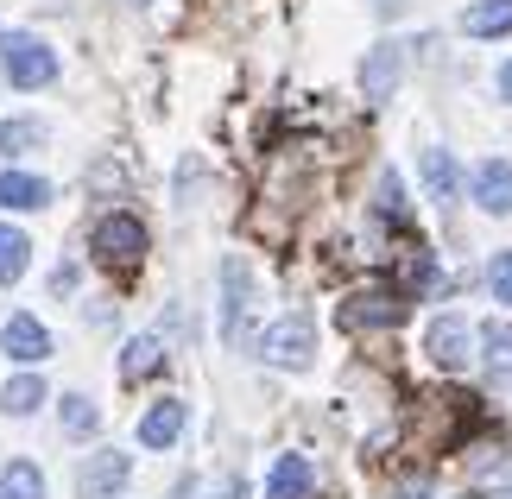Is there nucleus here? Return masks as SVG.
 Returning <instances> with one entry per match:
<instances>
[{
	"label": "nucleus",
	"instance_id": "obj_1",
	"mask_svg": "<svg viewBox=\"0 0 512 499\" xmlns=\"http://www.w3.org/2000/svg\"><path fill=\"white\" fill-rule=\"evenodd\" d=\"M146 247H152V234H146V222H140V215H127V209L102 215V222H95V234H89V253H95V266H108V272H140Z\"/></svg>",
	"mask_w": 512,
	"mask_h": 499
},
{
	"label": "nucleus",
	"instance_id": "obj_2",
	"mask_svg": "<svg viewBox=\"0 0 512 499\" xmlns=\"http://www.w3.org/2000/svg\"><path fill=\"white\" fill-rule=\"evenodd\" d=\"M0 70L13 89H51L57 83V51L38 32H7L0 38Z\"/></svg>",
	"mask_w": 512,
	"mask_h": 499
},
{
	"label": "nucleus",
	"instance_id": "obj_3",
	"mask_svg": "<svg viewBox=\"0 0 512 499\" xmlns=\"http://www.w3.org/2000/svg\"><path fill=\"white\" fill-rule=\"evenodd\" d=\"M411 316V297L399 285H367L342 304V329H399Z\"/></svg>",
	"mask_w": 512,
	"mask_h": 499
},
{
	"label": "nucleus",
	"instance_id": "obj_4",
	"mask_svg": "<svg viewBox=\"0 0 512 499\" xmlns=\"http://www.w3.org/2000/svg\"><path fill=\"white\" fill-rule=\"evenodd\" d=\"M260 354L272 367H310V354H317V323L298 310V316H285V323H272L260 335Z\"/></svg>",
	"mask_w": 512,
	"mask_h": 499
},
{
	"label": "nucleus",
	"instance_id": "obj_5",
	"mask_svg": "<svg viewBox=\"0 0 512 499\" xmlns=\"http://www.w3.org/2000/svg\"><path fill=\"white\" fill-rule=\"evenodd\" d=\"M133 481V462L121 449H102V455H89L83 462V474H76V493L83 499H108V493H121Z\"/></svg>",
	"mask_w": 512,
	"mask_h": 499
},
{
	"label": "nucleus",
	"instance_id": "obj_6",
	"mask_svg": "<svg viewBox=\"0 0 512 499\" xmlns=\"http://www.w3.org/2000/svg\"><path fill=\"white\" fill-rule=\"evenodd\" d=\"M0 348H7L19 367H38V361H51V329L38 323V316H7V323H0Z\"/></svg>",
	"mask_w": 512,
	"mask_h": 499
},
{
	"label": "nucleus",
	"instance_id": "obj_7",
	"mask_svg": "<svg viewBox=\"0 0 512 499\" xmlns=\"http://www.w3.org/2000/svg\"><path fill=\"white\" fill-rule=\"evenodd\" d=\"M424 354H430L443 373L468 367V323H462V316H437V323H430V335H424Z\"/></svg>",
	"mask_w": 512,
	"mask_h": 499
},
{
	"label": "nucleus",
	"instance_id": "obj_8",
	"mask_svg": "<svg viewBox=\"0 0 512 499\" xmlns=\"http://www.w3.org/2000/svg\"><path fill=\"white\" fill-rule=\"evenodd\" d=\"M399 70H405V51H399V45H373L367 64H361L367 102H392V89H399Z\"/></svg>",
	"mask_w": 512,
	"mask_h": 499
},
{
	"label": "nucleus",
	"instance_id": "obj_9",
	"mask_svg": "<svg viewBox=\"0 0 512 499\" xmlns=\"http://www.w3.org/2000/svg\"><path fill=\"white\" fill-rule=\"evenodd\" d=\"M317 493V468L304 455H279V468L266 474V499H310Z\"/></svg>",
	"mask_w": 512,
	"mask_h": 499
},
{
	"label": "nucleus",
	"instance_id": "obj_10",
	"mask_svg": "<svg viewBox=\"0 0 512 499\" xmlns=\"http://www.w3.org/2000/svg\"><path fill=\"white\" fill-rule=\"evenodd\" d=\"M475 203L487 215H512V165L506 158H487V165L475 171Z\"/></svg>",
	"mask_w": 512,
	"mask_h": 499
},
{
	"label": "nucleus",
	"instance_id": "obj_11",
	"mask_svg": "<svg viewBox=\"0 0 512 499\" xmlns=\"http://www.w3.org/2000/svg\"><path fill=\"white\" fill-rule=\"evenodd\" d=\"M177 436H184V405H177V398H159V405L140 417V443L146 449H171Z\"/></svg>",
	"mask_w": 512,
	"mask_h": 499
},
{
	"label": "nucleus",
	"instance_id": "obj_12",
	"mask_svg": "<svg viewBox=\"0 0 512 499\" xmlns=\"http://www.w3.org/2000/svg\"><path fill=\"white\" fill-rule=\"evenodd\" d=\"M51 203V184L32 171H0V209H45Z\"/></svg>",
	"mask_w": 512,
	"mask_h": 499
},
{
	"label": "nucleus",
	"instance_id": "obj_13",
	"mask_svg": "<svg viewBox=\"0 0 512 499\" xmlns=\"http://www.w3.org/2000/svg\"><path fill=\"white\" fill-rule=\"evenodd\" d=\"M159 367H165V342H159V335H133L127 354H121V379H127V386H140V379H152Z\"/></svg>",
	"mask_w": 512,
	"mask_h": 499
},
{
	"label": "nucleus",
	"instance_id": "obj_14",
	"mask_svg": "<svg viewBox=\"0 0 512 499\" xmlns=\"http://www.w3.org/2000/svg\"><path fill=\"white\" fill-rule=\"evenodd\" d=\"M462 32L468 38H506L512 32V0H475L462 13Z\"/></svg>",
	"mask_w": 512,
	"mask_h": 499
},
{
	"label": "nucleus",
	"instance_id": "obj_15",
	"mask_svg": "<svg viewBox=\"0 0 512 499\" xmlns=\"http://www.w3.org/2000/svg\"><path fill=\"white\" fill-rule=\"evenodd\" d=\"M424 184L437 203H456V190H462V171H456V158L449 152H424Z\"/></svg>",
	"mask_w": 512,
	"mask_h": 499
},
{
	"label": "nucleus",
	"instance_id": "obj_16",
	"mask_svg": "<svg viewBox=\"0 0 512 499\" xmlns=\"http://www.w3.org/2000/svg\"><path fill=\"white\" fill-rule=\"evenodd\" d=\"M26 266H32V241H26L19 228H7V222H0V285L26 278Z\"/></svg>",
	"mask_w": 512,
	"mask_h": 499
},
{
	"label": "nucleus",
	"instance_id": "obj_17",
	"mask_svg": "<svg viewBox=\"0 0 512 499\" xmlns=\"http://www.w3.org/2000/svg\"><path fill=\"white\" fill-rule=\"evenodd\" d=\"M222 285H228V342H241V323H247V266L241 259L222 266Z\"/></svg>",
	"mask_w": 512,
	"mask_h": 499
},
{
	"label": "nucleus",
	"instance_id": "obj_18",
	"mask_svg": "<svg viewBox=\"0 0 512 499\" xmlns=\"http://www.w3.org/2000/svg\"><path fill=\"white\" fill-rule=\"evenodd\" d=\"M38 405H45V379H38V373H19V379H7V392H0V411H13V417H32Z\"/></svg>",
	"mask_w": 512,
	"mask_h": 499
},
{
	"label": "nucleus",
	"instance_id": "obj_19",
	"mask_svg": "<svg viewBox=\"0 0 512 499\" xmlns=\"http://www.w3.org/2000/svg\"><path fill=\"white\" fill-rule=\"evenodd\" d=\"M57 417H64V436H76V443L102 430V411H95V398H83V392H70L64 405H57Z\"/></svg>",
	"mask_w": 512,
	"mask_h": 499
},
{
	"label": "nucleus",
	"instance_id": "obj_20",
	"mask_svg": "<svg viewBox=\"0 0 512 499\" xmlns=\"http://www.w3.org/2000/svg\"><path fill=\"white\" fill-rule=\"evenodd\" d=\"M0 499H45V474L32 462H7L0 468Z\"/></svg>",
	"mask_w": 512,
	"mask_h": 499
},
{
	"label": "nucleus",
	"instance_id": "obj_21",
	"mask_svg": "<svg viewBox=\"0 0 512 499\" xmlns=\"http://www.w3.org/2000/svg\"><path fill=\"white\" fill-rule=\"evenodd\" d=\"M481 348H487L481 361L494 367L500 379H512V323H487V329H481Z\"/></svg>",
	"mask_w": 512,
	"mask_h": 499
},
{
	"label": "nucleus",
	"instance_id": "obj_22",
	"mask_svg": "<svg viewBox=\"0 0 512 499\" xmlns=\"http://www.w3.org/2000/svg\"><path fill=\"white\" fill-rule=\"evenodd\" d=\"M32 146H45V121H7L0 127V158H26Z\"/></svg>",
	"mask_w": 512,
	"mask_h": 499
},
{
	"label": "nucleus",
	"instance_id": "obj_23",
	"mask_svg": "<svg viewBox=\"0 0 512 499\" xmlns=\"http://www.w3.org/2000/svg\"><path fill=\"white\" fill-rule=\"evenodd\" d=\"M380 222H392V228H411V209H405V190H399V177L392 171H380Z\"/></svg>",
	"mask_w": 512,
	"mask_h": 499
},
{
	"label": "nucleus",
	"instance_id": "obj_24",
	"mask_svg": "<svg viewBox=\"0 0 512 499\" xmlns=\"http://www.w3.org/2000/svg\"><path fill=\"white\" fill-rule=\"evenodd\" d=\"M487 285H494V304H512V247L494 253V266H487Z\"/></svg>",
	"mask_w": 512,
	"mask_h": 499
},
{
	"label": "nucleus",
	"instance_id": "obj_25",
	"mask_svg": "<svg viewBox=\"0 0 512 499\" xmlns=\"http://www.w3.org/2000/svg\"><path fill=\"white\" fill-rule=\"evenodd\" d=\"M51 291L70 297V291H76V266H57V272H51Z\"/></svg>",
	"mask_w": 512,
	"mask_h": 499
},
{
	"label": "nucleus",
	"instance_id": "obj_26",
	"mask_svg": "<svg viewBox=\"0 0 512 499\" xmlns=\"http://www.w3.org/2000/svg\"><path fill=\"white\" fill-rule=\"evenodd\" d=\"M500 102H512V64L500 70Z\"/></svg>",
	"mask_w": 512,
	"mask_h": 499
},
{
	"label": "nucleus",
	"instance_id": "obj_27",
	"mask_svg": "<svg viewBox=\"0 0 512 499\" xmlns=\"http://www.w3.org/2000/svg\"><path fill=\"white\" fill-rule=\"evenodd\" d=\"M494 499H512V487H506V493H494Z\"/></svg>",
	"mask_w": 512,
	"mask_h": 499
},
{
	"label": "nucleus",
	"instance_id": "obj_28",
	"mask_svg": "<svg viewBox=\"0 0 512 499\" xmlns=\"http://www.w3.org/2000/svg\"><path fill=\"white\" fill-rule=\"evenodd\" d=\"M133 7H152V0H133Z\"/></svg>",
	"mask_w": 512,
	"mask_h": 499
}]
</instances>
